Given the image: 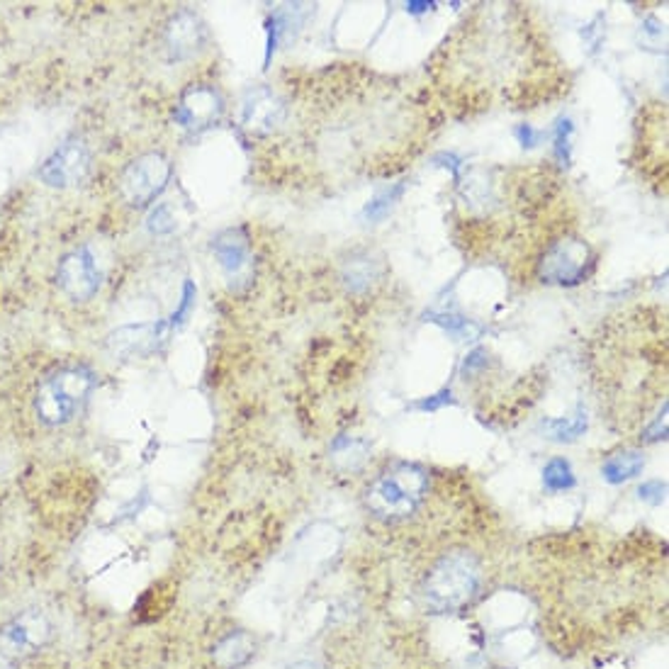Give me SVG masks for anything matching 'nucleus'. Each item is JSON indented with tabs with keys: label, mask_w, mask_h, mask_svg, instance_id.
I'll return each instance as SVG.
<instances>
[{
	"label": "nucleus",
	"mask_w": 669,
	"mask_h": 669,
	"mask_svg": "<svg viewBox=\"0 0 669 669\" xmlns=\"http://www.w3.org/2000/svg\"><path fill=\"white\" fill-rule=\"evenodd\" d=\"M382 276V266H380V260H375L372 256H353L343 263V270H341V280L343 285L349 288V292H360L370 290V285L375 280H380Z\"/></svg>",
	"instance_id": "obj_14"
},
{
	"label": "nucleus",
	"mask_w": 669,
	"mask_h": 669,
	"mask_svg": "<svg viewBox=\"0 0 669 669\" xmlns=\"http://www.w3.org/2000/svg\"><path fill=\"white\" fill-rule=\"evenodd\" d=\"M222 110V96L212 86L198 83V86H190L180 93L178 105L173 110V119H176V125L188 129V132H200V129L215 125Z\"/></svg>",
	"instance_id": "obj_9"
},
{
	"label": "nucleus",
	"mask_w": 669,
	"mask_h": 669,
	"mask_svg": "<svg viewBox=\"0 0 669 669\" xmlns=\"http://www.w3.org/2000/svg\"><path fill=\"white\" fill-rule=\"evenodd\" d=\"M429 492V472L414 462H397L365 492V506L385 521L407 519Z\"/></svg>",
	"instance_id": "obj_2"
},
{
	"label": "nucleus",
	"mask_w": 669,
	"mask_h": 669,
	"mask_svg": "<svg viewBox=\"0 0 669 669\" xmlns=\"http://www.w3.org/2000/svg\"><path fill=\"white\" fill-rule=\"evenodd\" d=\"M573 119L560 117L558 125H555V157L563 166H570V158H573Z\"/></svg>",
	"instance_id": "obj_22"
},
{
	"label": "nucleus",
	"mask_w": 669,
	"mask_h": 669,
	"mask_svg": "<svg viewBox=\"0 0 669 669\" xmlns=\"http://www.w3.org/2000/svg\"><path fill=\"white\" fill-rule=\"evenodd\" d=\"M587 410L577 407L573 417H558V419H543L541 429H543L545 439L555 441V443H565V441L580 439L582 433L587 431Z\"/></svg>",
	"instance_id": "obj_16"
},
{
	"label": "nucleus",
	"mask_w": 669,
	"mask_h": 669,
	"mask_svg": "<svg viewBox=\"0 0 669 669\" xmlns=\"http://www.w3.org/2000/svg\"><path fill=\"white\" fill-rule=\"evenodd\" d=\"M195 298H198V290H195V285L188 280L186 288H183V298H180V305L178 309L171 314V319H168V329H176L180 327L183 321H186V317L190 312H193V307H195Z\"/></svg>",
	"instance_id": "obj_24"
},
{
	"label": "nucleus",
	"mask_w": 669,
	"mask_h": 669,
	"mask_svg": "<svg viewBox=\"0 0 669 669\" xmlns=\"http://www.w3.org/2000/svg\"><path fill=\"white\" fill-rule=\"evenodd\" d=\"M426 8H433V5H429V3H410V5H407L410 13H424Z\"/></svg>",
	"instance_id": "obj_29"
},
{
	"label": "nucleus",
	"mask_w": 669,
	"mask_h": 669,
	"mask_svg": "<svg viewBox=\"0 0 669 669\" xmlns=\"http://www.w3.org/2000/svg\"><path fill=\"white\" fill-rule=\"evenodd\" d=\"M643 465H645V458L635 451L631 453H618L611 455L609 461L602 465V475L606 482L611 484H621L625 480H633L643 472Z\"/></svg>",
	"instance_id": "obj_17"
},
{
	"label": "nucleus",
	"mask_w": 669,
	"mask_h": 669,
	"mask_svg": "<svg viewBox=\"0 0 669 669\" xmlns=\"http://www.w3.org/2000/svg\"><path fill=\"white\" fill-rule=\"evenodd\" d=\"M49 635H52V625L39 611H27L3 628V640L17 653L20 650H37L49 640Z\"/></svg>",
	"instance_id": "obj_13"
},
{
	"label": "nucleus",
	"mask_w": 669,
	"mask_h": 669,
	"mask_svg": "<svg viewBox=\"0 0 669 669\" xmlns=\"http://www.w3.org/2000/svg\"><path fill=\"white\" fill-rule=\"evenodd\" d=\"M208 30L193 10H180L164 30V49L168 61H190L205 49Z\"/></svg>",
	"instance_id": "obj_10"
},
{
	"label": "nucleus",
	"mask_w": 669,
	"mask_h": 669,
	"mask_svg": "<svg viewBox=\"0 0 669 669\" xmlns=\"http://www.w3.org/2000/svg\"><path fill=\"white\" fill-rule=\"evenodd\" d=\"M168 331V321L129 324L107 336V346L119 358H149Z\"/></svg>",
	"instance_id": "obj_11"
},
{
	"label": "nucleus",
	"mask_w": 669,
	"mask_h": 669,
	"mask_svg": "<svg viewBox=\"0 0 669 669\" xmlns=\"http://www.w3.org/2000/svg\"><path fill=\"white\" fill-rule=\"evenodd\" d=\"M431 321L441 324V327L446 329L448 334H453L455 339H465V336H475L477 334V327H472L468 319H462V317H455V314H433Z\"/></svg>",
	"instance_id": "obj_23"
},
{
	"label": "nucleus",
	"mask_w": 669,
	"mask_h": 669,
	"mask_svg": "<svg viewBox=\"0 0 669 669\" xmlns=\"http://www.w3.org/2000/svg\"><path fill=\"white\" fill-rule=\"evenodd\" d=\"M285 103L270 88H256L241 103V125L253 134H270L285 122Z\"/></svg>",
	"instance_id": "obj_12"
},
{
	"label": "nucleus",
	"mask_w": 669,
	"mask_h": 669,
	"mask_svg": "<svg viewBox=\"0 0 669 669\" xmlns=\"http://www.w3.org/2000/svg\"><path fill=\"white\" fill-rule=\"evenodd\" d=\"M451 390H441L439 394H431L429 400H421V401H414V410H421V411H433L443 407V404H451Z\"/></svg>",
	"instance_id": "obj_27"
},
{
	"label": "nucleus",
	"mask_w": 669,
	"mask_h": 669,
	"mask_svg": "<svg viewBox=\"0 0 669 669\" xmlns=\"http://www.w3.org/2000/svg\"><path fill=\"white\" fill-rule=\"evenodd\" d=\"M171 178V164L164 154L149 151L134 158L119 176V193L132 208H149L164 193Z\"/></svg>",
	"instance_id": "obj_4"
},
{
	"label": "nucleus",
	"mask_w": 669,
	"mask_h": 669,
	"mask_svg": "<svg viewBox=\"0 0 669 669\" xmlns=\"http://www.w3.org/2000/svg\"><path fill=\"white\" fill-rule=\"evenodd\" d=\"M292 669H314V667H309V664H298V667H292Z\"/></svg>",
	"instance_id": "obj_30"
},
{
	"label": "nucleus",
	"mask_w": 669,
	"mask_h": 669,
	"mask_svg": "<svg viewBox=\"0 0 669 669\" xmlns=\"http://www.w3.org/2000/svg\"><path fill=\"white\" fill-rule=\"evenodd\" d=\"M594 263V253L584 238H560L538 260V276L543 283L577 285L584 280Z\"/></svg>",
	"instance_id": "obj_5"
},
{
	"label": "nucleus",
	"mask_w": 669,
	"mask_h": 669,
	"mask_svg": "<svg viewBox=\"0 0 669 669\" xmlns=\"http://www.w3.org/2000/svg\"><path fill=\"white\" fill-rule=\"evenodd\" d=\"M96 372L86 365L61 368L49 375L39 385L37 397H35V411H37L39 421H45L46 426L68 424L76 417V411L83 407V401L96 390Z\"/></svg>",
	"instance_id": "obj_3"
},
{
	"label": "nucleus",
	"mask_w": 669,
	"mask_h": 669,
	"mask_svg": "<svg viewBox=\"0 0 669 669\" xmlns=\"http://www.w3.org/2000/svg\"><path fill=\"white\" fill-rule=\"evenodd\" d=\"M212 253H215L217 263L222 268L224 278L229 280L231 288L248 283L253 268V253L251 238H248V231L244 227H229V229L219 231L212 238Z\"/></svg>",
	"instance_id": "obj_8"
},
{
	"label": "nucleus",
	"mask_w": 669,
	"mask_h": 669,
	"mask_svg": "<svg viewBox=\"0 0 669 669\" xmlns=\"http://www.w3.org/2000/svg\"><path fill=\"white\" fill-rule=\"evenodd\" d=\"M577 480H574L573 465L565 458H552L543 468V487L548 492H567L573 490Z\"/></svg>",
	"instance_id": "obj_19"
},
{
	"label": "nucleus",
	"mask_w": 669,
	"mask_h": 669,
	"mask_svg": "<svg viewBox=\"0 0 669 669\" xmlns=\"http://www.w3.org/2000/svg\"><path fill=\"white\" fill-rule=\"evenodd\" d=\"M215 662L222 669H237L253 657V640L248 633L234 631L215 647Z\"/></svg>",
	"instance_id": "obj_15"
},
{
	"label": "nucleus",
	"mask_w": 669,
	"mask_h": 669,
	"mask_svg": "<svg viewBox=\"0 0 669 669\" xmlns=\"http://www.w3.org/2000/svg\"><path fill=\"white\" fill-rule=\"evenodd\" d=\"M365 453H368V443L365 441L356 439H339L331 448V458L339 468L353 470L358 468L360 462L365 461Z\"/></svg>",
	"instance_id": "obj_20"
},
{
	"label": "nucleus",
	"mask_w": 669,
	"mask_h": 669,
	"mask_svg": "<svg viewBox=\"0 0 669 669\" xmlns=\"http://www.w3.org/2000/svg\"><path fill=\"white\" fill-rule=\"evenodd\" d=\"M664 429H667V419H664V414H660V417L654 419V424L645 431V441L664 439V436H662V433H664Z\"/></svg>",
	"instance_id": "obj_28"
},
{
	"label": "nucleus",
	"mask_w": 669,
	"mask_h": 669,
	"mask_svg": "<svg viewBox=\"0 0 669 669\" xmlns=\"http://www.w3.org/2000/svg\"><path fill=\"white\" fill-rule=\"evenodd\" d=\"M482 567L470 551H451L431 567L424 582L426 606L436 613L465 609L480 592Z\"/></svg>",
	"instance_id": "obj_1"
},
{
	"label": "nucleus",
	"mask_w": 669,
	"mask_h": 669,
	"mask_svg": "<svg viewBox=\"0 0 669 669\" xmlns=\"http://www.w3.org/2000/svg\"><path fill=\"white\" fill-rule=\"evenodd\" d=\"M90 166H93V157H90L88 144L83 139H68L46 158L37 176L45 186L66 190V188L81 186L83 180L88 178Z\"/></svg>",
	"instance_id": "obj_7"
},
{
	"label": "nucleus",
	"mask_w": 669,
	"mask_h": 669,
	"mask_svg": "<svg viewBox=\"0 0 669 669\" xmlns=\"http://www.w3.org/2000/svg\"><path fill=\"white\" fill-rule=\"evenodd\" d=\"M404 188H407L404 183H397V186L385 188L382 193H378L372 200H368V205L363 208V219H368V222H382L390 215V209L401 200Z\"/></svg>",
	"instance_id": "obj_18"
},
{
	"label": "nucleus",
	"mask_w": 669,
	"mask_h": 669,
	"mask_svg": "<svg viewBox=\"0 0 669 669\" xmlns=\"http://www.w3.org/2000/svg\"><path fill=\"white\" fill-rule=\"evenodd\" d=\"M147 229L157 237H166V234L176 231V215H173L168 202H158L157 208L151 209L149 217H147Z\"/></svg>",
	"instance_id": "obj_21"
},
{
	"label": "nucleus",
	"mask_w": 669,
	"mask_h": 669,
	"mask_svg": "<svg viewBox=\"0 0 669 669\" xmlns=\"http://www.w3.org/2000/svg\"><path fill=\"white\" fill-rule=\"evenodd\" d=\"M103 283V273L97 266L96 253L88 246L66 253L56 268V285L59 290L74 302H88L97 295Z\"/></svg>",
	"instance_id": "obj_6"
},
{
	"label": "nucleus",
	"mask_w": 669,
	"mask_h": 669,
	"mask_svg": "<svg viewBox=\"0 0 669 669\" xmlns=\"http://www.w3.org/2000/svg\"><path fill=\"white\" fill-rule=\"evenodd\" d=\"M638 494H640V499H643V502H650V504H660L662 499H664V482H660V480H653V482L640 484Z\"/></svg>",
	"instance_id": "obj_26"
},
{
	"label": "nucleus",
	"mask_w": 669,
	"mask_h": 669,
	"mask_svg": "<svg viewBox=\"0 0 669 669\" xmlns=\"http://www.w3.org/2000/svg\"><path fill=\"white\" fill-rule=\"evenodd\" d=\"M513 134H516V139H519V144L523 149H531L535 144H541L545 137L543 132H538V129H533L531 125H519L513 129Z\"/></svg>",
	"instance_id": "obj_25"
}]
</instances>
